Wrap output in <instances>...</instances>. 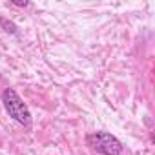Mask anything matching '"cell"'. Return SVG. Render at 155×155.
Here are the masks:
<instances>
[{
    "label": "cell",
    "instance_id": "obj_4",
    "mask_svg": "<svg viewBox=\"0 0 155 155\" xmlns=\"http://www.w3.org/2000/svg\"><path fill=\"white\" fill-rule=\"evenodd\" d=\"M11 6H17V8H28L29 2H11Z\"/></svg>",
    "mask_w": 155,
    "mask_h": 155
},
{
    "label": "cell",
    "instance_id": "obj_2",
    "mask_svg": "<svg viewBox=\"0 0 155 155\" xmlns=\"http://www.w3.org/2000/svg\"><path fill=\"white\" fill-rule=\"evenodd\" d=\"M86 142L93 151L101 155H120L124 150L122 142L108 131H93L86 137Z\"/></svg>",
    "mask_w": 155,
    "mask_h": 155
},
{
    "label": "cell",
    "instance_id": "obj_3",
    "mask_svg": "<svg viewBox=\"0 0 155 155\" xmlns=\"http://www.w3.org/2000/svg\"><path fill=\"white\" fill-rule=\"evenodd\" d=\"M0 28H2L6 33H11V35H17V33H18L17 26H15L11 20H8V18H0Z\"/></svg>",
    "mask_w": 155,
    "mask_h": 155
},
{
    "label": "cell",
    "instance_id": "obj_1",
    "mask_svg": "<svg viewBox=\"0 0 155 155\" xmlns=\"http://www.w3.org/2000/svg\"><path fill=\"white\" fill-rule=\"evenodd\" d=\"M2 102H4V108H6L8 115H9L15 122L22 124V126H26V128L31 126V113H29V108L24 104V101L18 97V93H17L13 88H6V90L2 91Z\"/></svg>",
    "mask_w": 155,
    "mask_h": 155
}]
</instances>
